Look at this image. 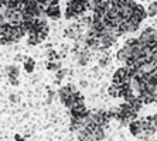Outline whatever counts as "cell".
<instances>
[{"label": "cell", "mask_w": 157, "mask_h": 141, "mask_svg": "<svg viewBox=\"0 0 157 141\" xmlns=\"http://www.w3.org/2000/svg\"><path fill=\"white\" fill-rule=\"evenodd\" d=\"M137 41L142 47L144 48H154L157 45V30L154 27H147L142 31L139 37H137Z\"/></svg>", "instance_id": "6da1fadb"}, {"label": "cell", "mask_w": 157, "mask_h": 141, "mask_svg": "<svg viewBox=\"0 0 157 141\" xmlns=\"http://www.w3.org/2000/svg\"><path fill=\"white\" fill-rule=\"evenodd\" d=\"M135 75V71L132 68H128V66H121L117 68L116 71L112 75V83L116 85V86H122L124 83H129L132 79V76Z\"/></svg>", "instance_id": "7a4b0ae2"}, {"label": "cell", "mask_w": 157, "mask_h": 141, "mask_svg": "<svg viewBox=\"0 0 157 141\" xmlns=\"http://www.w3.org/2000/svg\"><path fill=\"white\" fill-rule=\"evenodd\" d=\"M67 6L72 9V11L75 13V17L78 18L88 11V0H68Z\"/></svg>", "instance_id": "3957f363"}, {"label": "cell", "mask_w": 157, "mask_h": 141, "mask_svg": "<svg viewBox=\"0 0 157 141\" xmlns=\"http://www.w3.org/2000/svg\"><path fill=\"white\" fill-rule=\"evenodd\" d=\"M70 113H71V117H82L85 114H88L89 110L86 109L84 102H78V103H74L70 107Z\"/></svg>", "instance_id": "277c9868"}, {"label": "cell", "mask_w": 157, "mask_h": 141, "mask_svg": "<svg viewBox=\"0 0 157 141\" xmlns=\"http://www.w3.org/2000/svg\"><path fill=\"white\" fill-rule=\"evenodd\" d=\"M44 14H45V17H48V18L58 20V18L61 17V9H59L58 4H51V6L45 7V10H44Z\"/></svg>", "instance_id": "5b68a950"}, {"label": "cell", "mask_w": 157, "mask_h": 141, "mask_svg": "<svg viewBox=\"0 0 157 141\" xmlns=\"http://www.w3.org/2000/svg\"><path fill=\"white\" fill-rule=\"evenodd\" d=\"M132 17H133V18H136L137 21H140V23H142L143 20H146V17H147L146 9L143 7L142 4L136 3V4H135V7H133V13H132Z\"/></svg>", "instance_id": "8992f818"}, {"label": "cell", "mask_w": 157, "mask_h": 141, "mask_svg": "<svg viewBox=\"0 0 157 141\" xmlns=\"http://www.w3.org/2000/svg\"><path fill=\"white\" fill-rule=\"evenodd\" d=\"M129 131L133 137H139L140 134L143 131V127H142V123H140V120H132L130 123H129Z\"/></svg>", "instance_id": "52a82bcc"}, {"label": "cell", "mask_w": 157, "mask_h": 141, "mask_svg": "<svg viewBox=\"0 0 157 141\" xmlns=\"http://www.w3.org/2000/svg\"><path fill=\"white\" fill-rule=\"evenodd\" d=\"M129 58H132V54H130V51L128 50L126 47H122V48H119L117 50V52H116V59L121 64H126V61H128Z\"/></svg>", "instance_id": "ba28073f"}, {"label": "cell", "mask_w": 157, "mask_h": 141, "mask_svg": "<svg viewBox=\"0 0 157 141\" xmlns=\"http://www.w3.org/2000/svg\"><path fill=\"white\" fill-rule=\"evenodd\" d=\"M110 62H112V58H110V54H109V51H106V52H102V55L99 57L98 59V66L99 68H108V66L110 65Z\"/></svg>", "instance_id": "9c48e42d"}, {"label": "cell", "mask_w": 157, "mask_h": 141, "mask_svg": "<svg viewBox=\"0 0 157 141\" xmlns=\"http://www.w3.org/2000/svg\"><path fill=\"white\" fill-rule=\"evenodd\" d=\"M23 68L27 73H33L34 68H36V61L31 57H24L23 58Z\"/></svg>", "instance_id": "30bf717a"}, {"label": "cell", "mask_w": 157, "mask_h": 141, "mask_svg": "<svg viewBox=\"0 0 157 141\" xmlns=\"http://www.w3.org/2000/svg\"><path fill=\"white\" fill-rule=\"evenodd\" d=\"M45 58L48 62H54V61H59L61 59V55L57 50H52V48H48L47 52H45Z\"/></svg>", "instance_id": "8fae6325"}, {"label": "cell", "mask_w": 157, "mask_h": 141, "mask_svg": "<svg viewBox=\"0 0 157 141\" xmlns=\"http://www.w3.org/2000/svg\"><path fill=\"white\" fill-rule=\"evenodd\" d=\"M92 138H94V141H101L105 138V127L102 126H98L95 128V130L92 131Z\"/></svg>", "instance_id": "7c38bea8"}, {"label": "cell", "mask_w": 157, "mask_h": 141, "mask_svg": "<svg viewBox=\"0 0 157 141\" xmlns=\"http://www.w3.org/2000/svg\"><path fill=\"white\" fill-rule=\"evenodd\" d=\"M6 73H7L9 78H18L20 68L17 65H9V66H6Z\"/></svg>", "instance_id": "4fadbf2b"}, {"label": "cell", "mask_w": 157, "mask_h": 141, "mask_svg": "<svg viewBox=\"0 0 157 141\" xmlns=\"http://www.w3.org/2000/svg\"><path fill=\"white\" fill-rule=\"evenodd\" d=\"M146 13H147V17H156L157 16V0L150 2L146 9Z\"/></svg>", "instance_id": "5bb4252c"}, {"label": "cell", "mask_w": 157, "mask_h": 141, "mask_svg": "<svg viewBox=\"0 0 157 141\" xmlns=\"http://www.w3.org/2000/svg\"><path fill=\"white\" fill-rule=\"evenodd\" d=\"M61 68H62L61 61H54V62L47 61V64H45V69H47V71H51V72H57V71Z\"/></svg>", "instance_id": "9a60e30c"}, {"label": "cell", "mask_w": 157, "mask_h": 141, "mask_svg": "<svg viewBox=\"0 0 157 141\" xmlns=\"http://www.w3.org/2000/svg\"><path fill=\"white\" fill-rule=\"evenodd\" d=\"M67 75H68V69H65V68L58 69V71L55 72V82L59 83L61 80L65 79V76H67Z\"/></svg>", "instance_id": "2e32d148"}, {"label": "cell", "mask_w": 157, "mask_h": 141, "mask_svg": "<svg viewBox=\"0 0 157 141\" xmlns=\"http://www.w3.org/2000/svg\"><path fill=\"white\" fill-rule=\"evenodd\" d=\"M27 43H29V45H38L41 40L37 37L36 33H29L27 34Z\"/></svg>", "instance_id": "e0dca14e"}, {"label": "cell", "mask_w": 157, "mask_h": 141, "mask_svg": "<svg viewBox=\"0 0 157 141\" xmlns=\"http://www.w3.org/2000/svg\"><path fill=\"white\" fill-rule=\"evenodd\" d=\"M108 95L113 99L119 98V86H116V85H113V83H110L109 87H108Z\"/></svg>", "instance_id": "ac0fdd59"}, {"label": "cell", "mask_w": 157, "mask_h": 141, "mask_svg": "<svg viewBox=\"0 0 157 141\" xmlns=\"http://www.w3.org/2000/svg\"><path fill=\"white\" fill-rule=\"evenodd\" d=\"M64 16H65L67 20H71V18H77V17H75V13L72 11V9L68 7V6H67V9H65V14H64Z\"/></svg>", "instance_id": "d6986e66"}, {"label": "cell", "mask_w": 157, "mask_h": 141, "mask_svg": "<svg viewBox=\"0 0 157 141\" xmlns=\"http://www.w3.org/2000/svg\"><path fill=\"white\" fill-rule=\"evenodd\" d=\"M48 96H47V103H51L52 102V99H54V92L52 91H48Z\"/></svg>", "instance_id": "ffe728a7"}, {"label": "cell", "mask_w": 157, "mask_h": 141, "mask_svg": "<svg viewBox=\"0 0 157 141\" xmlns=\"http://www.w3.org/2000/svg\"><path fill=\"white\" fill-rule=\"evenodd\" d=\"M9 82H10L13 86H17L18 85V78H9Z\"/></svg>", "instance_id": "44dd1931"}, {"label": "cell", "mask_w": 157, "mask_h": 141, "mask_svg": "<svg viewBox=\"0 0 157 141\" xmlns=\"http://www.w3.org/2000/svg\"><path fill=\"white\" fill-rule=\"evenodd\" d=\"M4 23H7L6 21V18H4V14H0V25L4 24Z\"/></svg>", "instance_id": "7402d4cb"}, {"label": "cell", "mask_w": 157, "mask_h": 141, "mask_svg": "<svg viewBox=\"0 0 157 141\" xmlns=\"http://www.w3.org/2000/svg\"><path fill=\"white\" fill-rule=\"evenodd\" d=\"M79 85H81V87H86L88 86V82H86V80H81Z\"/></svg>", "instance_id": "603a6c76"}, {"label": "cell", "mask_w": 157, "mask_h": 141, "mask_svg": "<svg viewBox=\"0 0 157 141\" xmlns=\"http://www.w3.org/2000/svg\"><path fill=\"white\" fill-rule=\"evenodd\" d=\"M10 100H11V102H17L18 98L16 96V95H11V96H10Z\"/></svg>", "instance_id": "cb8c5ba5"}, {"label": "cell", "mask_w": 157, "mask_h": 141, "mask_svg": "<svg viewBox=\"0 0 157 141\" xmlns=\"http://www.w3.org/2000/svg\"><path fill=\"white\" fill-rule=\"evenodd\" d=\"M154 73H156V75H157V69H156V71H154Z\"/></svg>", "instance_id": "d4e9b609"}]
</instances>
